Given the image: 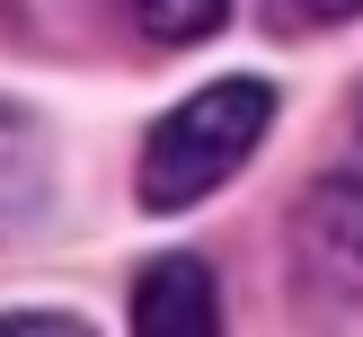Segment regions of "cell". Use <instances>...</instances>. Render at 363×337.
Segmentation results:
<instances>
[{
	"label": "cell",
	"mask_w": 363,
	"mask_h": 337,
	"mask_svg": "<svg viewBox=\"0 0 363 337\" xmlns=\"http://www.w3.org/2000/svg\"><path fill=\"white\" fill-rule=\"evenodd\" d=\"M266 124H275V89L266 80H213V89H195V98L169 106V116L151 124V142H142V177H133L142 204L151 213L204 204V195L266 142Z\"/></svg>",
	"instance_id": "obj_1"
},
{
	"label": "cell",
	"mask_w": 363,
	"mask_h": 337,
	"mask_svg": "<svg viewBox=\"0 0 363 337\" xmlns=\"http://www.w3.org/2000/svg\"><path fill=\"white\" fill-rule=\"evenodd\" d=\"M133 328L142 337H213V328H222L213 266L204 258H151L133 275Z\"/></svg>",
	"instance_id": "obj_2"
},
{
	"label": "cell",
	"mask_w": 363,
	"mask_h": 337,
	"mask_svg": "<svg viewBox=\"0 0 363 337\" xmlns=\"http://www.w3.org/2000/svg\"><path fill=\"white\" fill-rule=\"evenodd\" d=\"M301 248H311L346 293H363V177H328V187L301 204Z\"/></svg>",
	"instance_id": "obj_3"
},
{
	"label": "cell",
	"mask_w": 363,
	"mask_h": 337,
	"mask_svg": "<svg viewBox=\"0 0 363 337\" xmlns=\"http://www.w3.org/2000/svg\"><path fill=\"white\" fill-rule=\"evenodd\" d=\"M124 9H133V27L151 35V45H204L230 18V0H124Z\"/></svg>",
	"instance_id": "obj_4"
},
{
	"label": "cell",
	"mask_w": 363,
	"mask_h": 337,
	"mask_svg": "<svg viewBox=\"0 0 363 337\" xmlns=\"http://www.w3.org/2000/svg\"><path fill=\"white\" fill-rule=\"evenodd\" d=\"M0 337H80V319L71 311H18V319H0Z\"/></svg>",
	"instance_id": "obj_5"
},
{
	"label": "cell",
	"mask_w": 363,
	"mask_h": 337,
	"mask_svg": "<svg viewBox=\"0 0 363 337\" xmlns=\"http://www.w3.org/2000/svg\"><path fill=\"white\" fill-rule=\"evenodd\" d=\"M293 18H311V27H337V18H363V0H284Z\"/></svg>",
	"instance_id": "obj_6"
}]
</instances>
